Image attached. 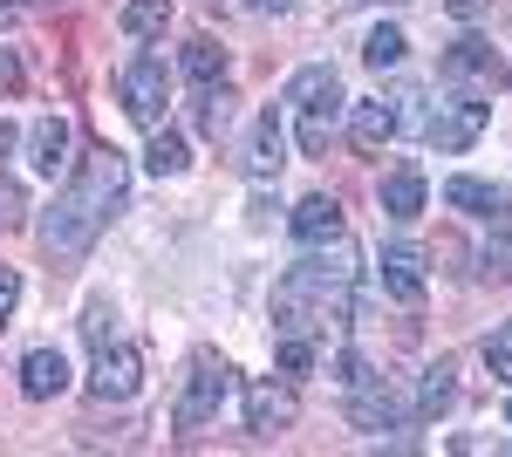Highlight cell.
<instances>
[{
	"label": "cell",
	"instance_id": "484cf974",
	"mask_svg": "<svg viewBox=\"0 0 512 457\" xmlns=\"http://www.w3.org/2000/svg\"><path fill=\"white\" fill-rule=\"evenodd\" d=\"M485 273H492V280H512V232L485 246Z\"/></svg>",
	"mask_w": 512,
	"mask_h": 457
},
{
	"label": "cell",
	"instance_id": "e0dca14e",
	"mask_svg": "<svg viewBox=\"0 0 512 457\" xmlns=\"http://www.w3.org/2000/svg\"><path fill=\"white\" fill-rule=\"evenodd\" d=\"M287 226H294V239H301V246H315V239H335V232H349V226H342V205H335V198H301Z\"/></svg>",
	"mask_w": 512,
	"mask_h": 457
},
{
	"label": "cell",
	"instance_id": "5b68a950",
	"mask_svg": "<svg viewBox=\"0 0 512 457\" xmlns=\"http://www.w3.org/2000/svg\"><path fill=\"white\" fill-rule=\"evenodd\" d=\"M485 123H492V103H485V96H465V89H458V96H444V103L431 110L424 137H431V144H437L444 157H458V151H472L478 137H485Z\"/></svg>",
	"mask_w": 512,
	"mask_h": 457
},
{
	"label": "cell",
	"instance_id": "7402d4cb",
	"mask_svg": "<svg viewBox=\"0 0 512 457\" xmlns=\"http://www.w3.org/2000/svg\"><path fill=\"white\" fill-rule=\"evenodd\" d=\"M178 69L192 76V89H205V82H219V76H226V55H219L212 41L198 35V41H185V55H178Z\"/></svg>",
	"mask_w": 512,
	"mask_h": 457
},
{
	"label": "cell",
	"instance_id": "44dd1931",
	"mask_svg": "<svg viewBox=\"0 0 512 457\" xmlns=\"http://www.w3.org/2000/svg\"><path fill=\"white\" fill-rule=\"evenodd\" d=\"M185 164H192V157H185V137L158 123V130H151V144H144V171H151V178H178Z\"/></svg>",
	"mask_w": 512,
	"mask_h": 457
},
{
	"label": "cell",
	"instance_id": "d6986e66",
	"mask_svg": "<svg viewBox=\"0 0 512 457\" xmlns=\"http://www.w3.org/2000/svg\"><path fill=\"white\" fill-rule=\"evenodd\" d=\"M192 116H198L205 137H226V130H233V89H226V82H205L192 96Z\"/></svg>",
	"mask_w": 512,
	"mask_h": 457
},
{
	"label": "cell",
	"instance_id": "4fadbf2b",
	"mask_svg": "<svg viewBox=\"0 0 512 457\" xmlns=\"http://www.w3.org/2000/svg\"><path fill=\"white\" fill-rule=\"evenodd\" d=\"M28 164H35L41 178H55L69 164V116H41L35 130H28Z\"/></svg>",
	"mask_w": 512,
	"mask_h": 457
},
{
	"label": "cell",
	"instance_id": "9a60e30c",
	"mask_svg": "<svg viewBox=\"0 0 512 457\" xmlns=\"http://www.w3.org/2000/svg\"><path fill=\"white\" fill-rule=\"evenodd\" d=\"M424 171H417V164H403V171H390V178H383V191H376V198H383V212H390V219H417V212H424Z\"/></svg>",
	"mask_w": 512,
	"mask_h": 457
},
{
	"label": "cell",
	"instance_id": "ac0fdd59",
	"mask_svg": "<svg viewBox=\"0 0 512 457\" xmlns=\"http://www.w3.org/2000/svg\"><path fill=\"white\" fill-rule=\"evenodd\" d=\"M451 403H458V369L451 362H431L424 382H417V417H444Z\"/></svg>",
	"mask_w": 512,
	"mask_h": 457
},
{
	"label": "cell",
	"instance_id": "ffe728a7",
	"mask_svg": "<svg viewBox=\"0 0 512 457\" xmlns=\"http://www.w3.org/2000/svg\"><path fill=\"white\" fill-rule=\"evenodd\" d=\"M164 21H171V0H123V7H117V28H123L130 41L164 35Z\"/></svg>",
	"mask_w": 512,
	"mask_h": 457
},
{
	"label": "cell",
	"instance_id": "3957f363",
	"mask_svg": "<svg viewBox=\"0 0 512 457\" xmlns=\"http://www.w3.org/2000/svg\"><path fill=\"white\" fill-rule=\"evenodd\" d=\"M226 396H233V362L212 355V348H198L192 369H185V389H178V403H171V423L192 437V430H205V423H219Z\"/></svg>",
	"mask_w": 512,
	"mask_h": 457
},
{
	"label": "cell",
	"instance_id": "f1b7e54d",
	"mask_svg": "<svg viewBox=\"0 0 512 457\" xmlns=\"http://www.w3.org/2000/svg\"><path fill=\"white\" fill-rule=\"evenodd\" d=\"M0 89H7V96L21 89V62H14V48H0Z\"/></svg>",
	"mask_w": 512,
	"mask_h": 457
},
{
	"label": "cell",
	"instance_id": "5bb4252c",
	"mask_svg": "<svg viewBox=\"0 0 512 457\" xmlns=\"http://www.w3.org/2000/svg\"><path fill=\"white\" fill-rule=\"evenodd\" d=\"M478 76H499L492 41H478V35L451 41V48H444V82H478Z\"/></svg>",
	"mask_w": 512,
	"mask_h": 457
},
{
	"label": "cell",
	"instance_id": "52a82bcc",
	"mask_svg": "<svg viewBox=\"0 0 512 457\" xmlns=\"http://www.w3.org/2000/svg\"><path fill=\"white\" fill-rule=\"evenodd\" d=\"M287 164V137H280V110H260L246 123V144H239V171L246 178H280Z\"/></svg>",
	"mask_w": 512,
	"mask_h": 457
},
{
	"label": "cell",
	"instance_id": "6da1fadb",
	"mask_svg": "<svg viewBox=\"0 0 512 457\" xmlns=\"http://www.w3.org/2000/svg\"><path fill=\"white\" fill-rule=\"evenodd\" d=\"M123 191H130V164H123L110 144L89 151L76 164V178L55 191V205L41 212V253H48L55 267H76L82 253L96 246V232L123 212Z\"/></svg>",
	"mask_w": 512,
	"mask_h": 457
},
{
	"label": "cell",
	"instance_id": "4316f807",
	"mask_svg": "<svg viewBox=\"0 0 512 457\" xmlns=\"http://www.w3.org/2000/svg\"><path fill=\"white\" fill-rule=\"evenodd\" d=\"M21 212H28V198H21V185H14V178H0V226H14Z\"/></svg>",
	"mask_w": 512,
	"mask_h": 457
},
{
	"label": "cell",
	"instance_id": "d4e9b609",
	"mask_svg": "<svg viewBox=\"0 0 512 457\" xmlns=\"http://www.w3.org/2000/svg\"><path fill=\"white\" fill-rule=\"evenodd\" d=\"M335 382H342V389H362V382H376V369H369V355H355V348H342V355H335Z\"/></svg>",
	"mask_w": 512,
	"mask_h": 457
},
{
	"label": "cell",
	"instance_id": "836d02e7",
	"mask_svg": "<svg viewBox=\"0 0 512 457\" xmlns=\"http://www.w3.org/2000/svg\"><path fill=\"white\" fill-rule=\"evenodd\" d=\"M21 7H41V0H21Z\"/></svg>",
	"mask_w": 512,
	"mask_h": 457
},
{
	"label": "cell",
	"instance_id": "1f68e13d",
	"mask_svg": "<svg viewBox=\"0 0 512 457\" xmlns=\"http://www.w3.org/2000/svg\"><path fill=\"white\" fill-rule=\"evenodd\" d=\"M7 21H14V0H0V28H7Z\"/></svg>",
	"mask_w": 512,
	"mask_h": 457
},
{
	"label": "cell",
	"instance_id": "d6a6232c",
	"mask_svg": "<svg viewBox=\"0 0 512 457\" xmlns=\"http://www.w3.org/2000/svg\"><path fill=\"white\" fill-rule=\"evenodd\" d=\"M506 423H512V396H506Z\"/></svg>",
	"mask_w": 512,
	"mask_h": 457
},
{
	"label": "cell",
	"instance_id": "7c38bea8",
	"mask_svg": "<svg viewBox=\"0 0 512 457\" xmlns=\"http://www.w3.org/2000/svg\"><path fill=\"white\" fill-rule=\"evenodd\" d=\"M383 287H390L403 307H417V301H424V253H417V246H403V239L383 246Z\"/></svg>",
	"mask_w": 512,
	"mask_h": 457
},
{
	"label": "cell",
	"instance_id": "30bf717a",
	"mask_svg": "<svg viewBox=\"0 0 512 457\" xmlns=\"http://www.w3.org/2000/svg\"><path fill=\"white\" fill-rule=\"evenodd\" d=\"M287 423H294V389L253 382V389H246V430H253V437H280Z\"/></svg>",
	"mask_w": 512,
	"mask_h": 457
},
{
	"label": "cell",
	"instance_id": "8fae6325",
	"mask_svg": "<svg viewBox=\"0 0 512 457\" xmlns=\"http://www.w3.org/2000/svg\"><path fill=\"white\" fill-rule=\"evenodd\" d=\"M62 389H69L62 348H28V355H21V396H28V403H48V396H62Z\"/></svg>",
	"mask_w": 512,
	"mask_h": 457
},
{
	"label": "cell",
	"instance_id": "277c9868",
	"mask_svg": "<svg viewBox=\"0 0 512 457\" xmlns=\"http://www.w3.org/2000/svg\"><path fill=\"white\" fill-rule=\"evenodd\" d=\"M117 103L123 116H137L144 130H158L164 123V103H171V69H164V55H130L117 69Z\"/></svg>",
	"mask_w": 512,
	"mask_h": 457
},
{
	"label": "cell",
	"instance_id": "7a4b0ae2",
	"mask_svg": "<svg viewBox=\"0 0 512 457\" xmlns=\"http://www.w3.org/2000/svg\"><path fill=\"white\" fill-rule=\"evenodd\" d=\"M342 103H349V96H342V76H335L328 62H308V69H294V76H287V110L301 116V151H308V157L328 151Z\"/></svg>",
	"mask_w": 512,
	"mask_h": 457
},
{
	"label": "cell",
	"instance_id": "4dcf8cb0",
	"mask_svg": "<svg viewBox=\"0 0 512 457\" xmlns=\"http://www.w3.org/2000/svg\"><path fill=\"white\" fill-rule=\"evenodd\" d=\"M246 7H260V14H287L294 0H246Z\"/></svg>",
	"mask_w": 512,
	"mask_h": 457
},
{
	"label": "cell",
	"instance_id": "cb8c5ba5",
	"mask_svg": "<svg viewBox=\"0 0 512 457\" xmlns=\"http://www.w3.org/2000/svg\"><path fill=\"white\" fill-rule=\"evenodd\" d=\"M485 369H492V382L512 389V321H499V328L485 335Z\"/></svg>",
	"mask_w": 512,
	"mask_h": 457
},
{
	"label": "cell",
	"instance_id": "83f0119b",
	"mask_svg": "<svg viewBox=\"0 0 512 457\" xmlns=\"http://www.w3.org/2000/svg\"><path fill=\"white\" fill-rule=\"evenodd\" d=\"M14 301H21V273H14V267H0V321L14 314Z\"/></svg>",
	"mask_w": 512,
	"mask_h": 457
},
{
	"label": "cell",
	"instance_id": "9c48e42d",
	"mask_svg": "<svg viewBox=\"0 0 512 457\" xmlns=\"http://www.w3.org/2000/svg\"><path fill=\"white\" fill-rule=\"evenodd\" d=\"M396 130H403V123H396V96H376V103H355V110H349V137H355V151H362V157H376Z\"/></svg>",
	"mask_w": 512,
	"mask_h": 457
},
{
	"label": "cell",
	"instance_id": "2e32d148",
	"mask_svg": "<svg viewBox=\"0 0 512 457\" xmlns=\"http://www.w3.org/2000/svg\"><path fill=\"white\" fill-rule=\"evenodd\" d=\"M444 205H458V212H472V219H506V191L485 185V178H451V185H444Z\"/></svg>",
	"mask_w": 512,
	"mask_h": 457
},
{
	"label": "cell",
	"instance_id": "f546056e",
	"mask_svg": "<svg viewBox=\"0 0 512 457\" xmlns=\"http://www.w3.org/2000/svg\"><path fill=\"white\" fill-rule=\"evenodd\" d=\"M444 7H451V21H478L485 14V0H444Z\"/></svg>",
	"mask_w": 512,
	"mask_h": 457
},
{
	"label": "cell",
	"instance_id": "ba28073f",
	"mask_svg": "<svg viewBox=\"0 0 512 457\" xmlns=\"http://www.w3.org/2000/svg\"><path fill=\"white\" fill-rule=\"evenodd\" d=\"M403 417H410V410H403L396 389H383V376L362 382V389H349V423L355 430H396Z\"/></svg>",
	"mask_w": 512,
	"mask_h": 457
},
{
	"label": "cell",
	"instance_id": "603a6c76",
	"mask_svg": "<svg viewBox=\"0 0 512 457\" xmlns=\"http://www.w3.org/2000/svg\"><path fill=\"white\" fill-rule=\"evenodd\" d=\"M403 48H410L403 28L383 21V28H369V41H362V62H369V69H396V62H403Z\"/></svg>",
	"mask_w": 512,
	"mask_h": 457
},
{
	"label": "cell",
	"instance_id": "8992f818",
	"mask_svg": "<svg viewBox=\"0 0 512 457\" xmlns=\"http://www.w3.org/2000/svg\"><path fill=\"white\" fill-rule=\"evenodd\" d=\"M144 389V355L130 342H96V369H89V396L96 403H130Z\"/></svg>",
	"mask_w": 512,
	"mask_h": 457
}]
</instances>
